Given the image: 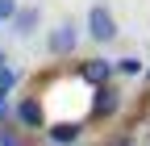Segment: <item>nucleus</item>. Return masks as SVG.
<instances>
[{
	"label": "nucleus",
	"mask_w": 150,
	"mask_h": 146,
	"mask_svg": "<svg viewBox=\"0 0 150 146\" xmlns=\"http://www.w3.org/2000/svg\"><path fill=\"white\" fill-rule=\"evenodd\" d=\"M75 46H79V25H75V21H59V25L46 33V50L54 54V59L75 54Z\"/></svg>",
	"instance_id": "f257e3e1"
},
{
	"label": "nucleus",
	"mask_w": 150,
	"mask_h": 146,
	"mask_svg": "<svg viewBox=\"0 0 150 146\" xmlns=\"http://www.w3.org/2000/svg\"><path fill=\"white\" fill-rule=\"evenodd\" d=\"M88 38L100 42V46H108L112 38H117V17H112L104 4H92L88 9Z\"/></svg>",
	"instance_id": "f03ea898"
},
{
	"label": "nucleus",
	"mask_w": 150,
	"mask_h": 146,
	"mask_svg": "<svg viewBox=\"0 0 150 146\" xmlns=\"http://www.w3.org/2000/svg\"><path fill=\"white\" fill-rule=\"evenodd\" d=\"M17 121L25 125V130H46V108L38 96H21L17 100Z\"/></svg>",
	"instance_id": "7ed1b4c3"
},
{
	"label": "nucleus",
	"mask_w": 150,
	"mask_h": 146,
	"mask_svg": "<svg viewBox=\"0 0 150 146\" xmlns=\"http://www.w3.org/2000/svg\"><path fill=\"white\" fill-rule=\"evenodd\" d=\"M79 79L92 84V88L112 84V63H108V59H83V63H79Z\"/></svg>",
	"instance_id": "20e7f679"
},
{
	"label": "nucleus",
	"mask_w": 150,
	"mask_h": 146,
	"mask_svg": "<svg viewBox=\"0 0 150 146\" xmlns=\"http://www.w3.org/2000/svg\"><path fill=\"white\" fill-rule=\"evenodd\" d=\"M117 108H121V88H117V84L96 88V100H92V117H117Z\"/></svg>",
	"instance_id": "39448f33"
},
{
	"label": "nucleus",
	"mask_w": 150,
	"mask_h": 146,
	"mask_svg": "<svg viewBox=\"0 0 150 146\" xmlns=\"http://www.w3.org/2000/svg\"><path fill=\"white\" fill-rule=\"evenodd\" d=\"M8 25H13L17 38H29V33L42 25V9H38V4H21V9L13 13V21H8Z\"/></svg>",
	"instance_id": "423d86ee"
},
{
	"label": "nucleus",
	"mask_w": 150,
	"mask_h": 146,
	"mask_svg": "<svg viewBox=\"0 0 150 146\" xmlns=\"http://www.w3.org/2000/svg\"><path fill=\"white\" fill-rule=\"evenodd\" d=\"M79 134H83L79 121H50V125H46V138H50L54 146H75Z\"/></svg>",
	"instance_id": "0eeeda50"
},
{
	"label": "nucleus",
	"mask_w": 150,
	"mask_h": 146,
	"mask_svg": "<svg viewBox=\"0 0 150 146\" xmlns=\"http://www.w3.org/2000/svg\"><path fill=\"white\" fill-rule=\"evenodd\" d=\"M142 71H146V63L138 59V54H125V59L112 63V75H142Z\"/></svg>",
	"instance_id": "6e6552de"
},
{
	"label": "nucleus",
	"mask_w": 150,
	"mask_h": 146,
	"mask_svg": "<svg viewBox=\"0 0 150 146\" xmlns=\"http://www.w3.org/2000/svg\"><path fill=\"white\" fill-rule=\"evenodd\" d=\"M17 9H21V0H0V25H8Z\"/></svg>",
	"instance_id": "1a4fd4ad"
},
{
	"label": "nucleus",
	"mask_w": 150,
	"mask_h": 146,
	"mask_svg": "<svg viewBox=\"0 0 150 146\" xmlns=\"http://www.w3.org/2000/svg\"><path fill=\"white\" fill-rule=\"evenodd\" d=\"M0 146H21V142H17L13 134H0Z\"/></svg>",
	"instance_id": "9d476101"
},
{
	"label": "nucleus",
	"mask_w": 150,
	"mask_h": 146,
	"mask_svg": "<svg viewBox=\"0 0 150 146\" xmlns=\"http://www.w3.org/2000/svg\"><path fill=\"white\" fill-rule=\"evenodd\" d=\"M0 113H8V92L0 88Z\"/></svg>",
	"instance_id": "9b49d317"
},
{
	"label": "nucleus",
	"mask_w": 150,
	"mask_h": 146,
	"mask_svg": "<svg viewBox=\"0 0 150 146\" xmlns=\"http://www.w3.org/2000/svg\"><path fill=\"white\" fill-rule=\"evenodd\" d=\"M4 67H8V59H4V50H0V71H4Z\"/></svg>",
	"instance_id": "f8f14e48"
}]
</instances>
